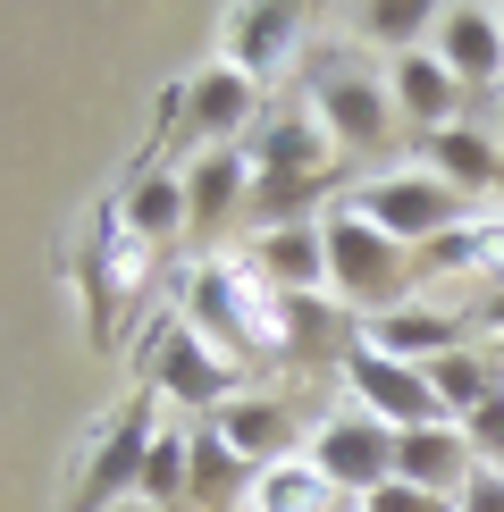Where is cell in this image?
<instances>
[{"mask_svg": "<svg viewBox=\"0 0 504 512\" xmlns=\"http://www.w3.org/2000/svg\"><path fill=\"white\" fill-rule=\"evenodd\" d=\"M177 328H194L210 353L244 361H278V336H286V294L269 286L244 252H210V261L177 286Z\"/></svg>", "mask_w": 504, "mask_h": 512, "instance_id": "cell-1", "label": "cell"}, {"mask_svg": "<svg viewBox=\"0 0 504 512\" xmlns=\"http://www.w3.org/2000/svg\"><path fill=\"white\" fill-rule=\"evenodd\" d=\"M328 294L345 311H362V319H378V311H395V303H412V269H420V252H404L395 236H378V227L362 219L353 202H336L328 210Z\"/></svg>", "mask_w": 504, "mask_h": 512, "instance_id": "cell-2", "label": "cell"}, {"mask_svg": "<svg viewBox=\"0 0 504 512\" xmlns=\"http://www.w3.org/2000/svg\"><path fill=\"white\" fill-rule=\"evenodd\" d=\"M336 202H353V210L378 227V236H395L404 252H429L446 227L471 219V202H462L446 177H429L420 160H412V168H378V177H362L353 194H336Z\"/></svg>", "mask_w": 504, "mask_h": 512, "instance_id": "cell-3", "label": "cell"}, {"mask_svg": "<svg viewBox=\"0 0 504 512\" xmlns=\"http://www.w3.org/2000/svg\"><path fill=\"white\" fill-rule=\"evenodd\" d=\"M311 110H320L328 143L336 152H387L395 135H404V118H395V93H387V68H370V59H320V76H311Z\"/></svg>", "mask_w": 504, "mask_h": 512, "instance_id": "cell-4", "label": "cell"}, {"mask_svg": "<svg viewBox=\"0 0 504 512\" xmlns=\"http://www.w3.org/2000/svg\"><path fill=\"white\" fill-rule=\"evenodd\" d=\"M303 454H311V471H320L345 504H362V496H378V487L395 479V429H387V420H370L362 403L320 412V420H311V437H303Z\"/></svg>", "mask_w": 504, "mask_h": 512, "instance_id": "cell-5", "label": "cell"}, {"mask_svg": "<svg viewBox=\"0 0 504 512\" xmlns=\"http://www.w3.org/2000/svg\"><path fill=\"white\" fill-rule=\"evenodd\" d=\"M152 437H160L152 403H118V412L101 420V437L84 445V471H76V487H68V512H118V504H135Z\"/></svg>", "mask_w": 504, "mask_h": 512, "instance_id": "cell-6", "label": "cell"}, {"mask_svg": "<svg viewBox=\"0 0 504 512\" xmlns=\"http://www.w3.org/2000/svg\"><path fill=\"white\" fill-rule=\"evenodd\" d=\"M252 168H261V185H294V194H328L336 185V143L311 101H286V110H269L252 126Z\"/></svg>", "mask_w": 504, "mask_h": 512, "instance_id": "cell-7", "label": "cell"}, {"mask_svg": "<svg viewBox=\"0 0 504 512\" xmlns=\"http://www.w3.org/2000/svg\"><path fill=\"white\" fill-rule=\"evenodd\" d=\"M219 59L244 68L269 93V84L303 59V9H294V0H236V9H219Z\"/></svg>", "mask_w": 504, "mask_h": 512, "instance_id": "cell-8", "label": "cell"}, {"mask_svg": "<svg viewBox=\"0 0 504 512\" xmlns=\"http://www.w3.org/2000/svg\"><path fill=\"white\" fill-rule=\"evenodd\" d=\"M429 51H437V68H446L471 101H504V17L488 9V0H446L437 9V26H429Z\"/></svg>", "mask_w": 504, "mask_h": 512, "instance_id": "cell-9", "label": "cell"}, {"mask_svg": "<svg viewBox=\"0 0 504 512\" xmlns=\"http://www.w3.org/2000/svg\"><path fill=\"white\" fill-rule=\"evenodd\" d=\"M336 378H345V395L362 403L370 420H387L395 437H404V429H429V420H446V412H437V387H429V370H412V361H387L378 345H353Z\"/></svg>", "mask_w": 504, "mask_h": 512, "instance_id": "cell-10", "label": "cell"}, {"mask_svg": "<svg viewBox=\"0 0 504 512\" xmlns=\"http://www.w3.org/2000/svg\"><path fill=\"white\" fill-rule=\"evenodd\" d=\"M177 93H185V126L202 135V152H210V143H252V126L269 118L261 84H252L244 68H227V59H202Z\"/></svg>", "mask_w": 504, "mask_h": 512, "instance_id": "cell-11", "label": "cell"}, {"mask_svg": "<svg viewBox=\"0 0 504 512\" xmlns=\"http://www.w3.org/2000/svg\"><path fill=\"white\" fill-rule=\"evenodd\" d=\"M202 429L219 437L236 462H252V471H269V462H294V454H303V437H311L303 420H294V403H278V395H252V387H244L236 403H219V412H210Z\"/></svg>", "mask_w": 504, "mask_h": 512, "instance_id": "cell-12", "label": "cell"}, {"mask_svg": "<svg viewBox=\"0 0 504 512\" xmlns=\"http://www.w3.org/2000/svg\"><path fill=\"white\" fill-rule=\"evenodd\" d=\"M236 361L227 353H210L194 328H168V345H160V370H152V395L160 403H177V412H219V403H236Z\"/></svg>", "mask_w": 504, "mask_h": 512, "instance_id": "cell-13", "label": "cell"}, {"mask_svg": "<svg viewBox=\"0 0 504 512\" xmlns=\"http://www.w3.org/2000/svg\"><path fill=\"white\" fill-rule=\"evenodd\" d=\"M362 345H378L387 361H412V370H429V361H446V353H462L471 345V319H462L454 303H395V311H378V319H362Z\"/></svg>", "mask_w": 504, "mask_h": 512, "instance_id": "cell-14", "label": "cell"}, {"mask_svg": "<svg viewBox=\"0 0 504 512\" xmlns=\"http://www.w3.org/2000/svg\"><path fill=\"white\" fill-rule=\"evenodd\" d=\"M387 93H395V118H404L412 135H446V126L471 118V93L437 68L429 42H420V51H404V59H387Z\"/></svg>", "mask_w": 504, "mask_h": 512, "instance_id": "cell-15", "label": "cell"}, {"mask_svg": "<svg viewBox=\"0 0 504 512\" xmlns=\"http://www.w3.org/2000/svg\"><path fill=\"white\" fill-rule=\"evenodd\" d=\"M185 177V210H194V236H219L227 219L252 202V185H261V168H252L244 143H210V152H194L177 168Z\"/></svg>", "mask_w": 504, "mask_h": 512, "instance_id": "cell-16", "label": "cell"}, {"mask_svg": "<svg viewBox=\"0 0 504 512\" xmlns=\"http://www.w3.org/2000/svg\"><path fill=\"white\" fill-rule=\"evenodd\" d=\"M420 168H429V177H446L462 202H488L496 185H504V143H496V126H446V135H420Z\"/></svg>", "mask_w": 504, "mask_h": 512, "instance_id": "cell-17", "label": "cell"}, {"mask_svg": "<svg viewBox=\"0 0 504 512\" xmlns=\"http://www.w3.org/2000/svg\"><path fill=\"white\" fill-rule=\"evenodd\" d=\"M244 261L269 277L278 294H328V227L294 219V227H252Z\"/></svg>", "mask_w": 504, "mask_h": 512, "instance_id": "cell-18", "label": "cell"}, {"mask_svg": "<svg viewBox=\"0 0 504 512\" xmlns=\"http://www.w3.org/2000/svg\"><path fill=\"white\" fill-rule=\"evenodd\" d=\"M479 471L462 420H429V429H404L395 437V479L404 487H429V496H462V479Z\"/></svg>", "mask_w": 504, "mask_h": 512, "instance_id": "cell-19", "label": "cell"}, {"mask_svg": "<svg viewBox=\"0 0 504 512\" xmlns=\"http://www.w3.org/2000/svg\"><path fill=\"white\" fill-rule=\"evenodd\" d=\"M420 269H437V277H488V286H504V210H471L462 227H446V236L420 252Z\"/></svg>", "mask_w": 504, "mask_h": 512, "instance_id": "cell-20", "label": "cell"}, {"mask_svg": "<svg viewBox=\"0 0 504 512\" xmlns=\"http://www.w3.org/2000/svg\"><path fill=\"white\" fill-rule=\"evenodd\" d=\"M118 219H126V236H143V244H177V236H194L185 177H135V185L118 194Z\"/></svg>", "mask_w": 504, "mask_h": 512, "instance_id": "cell-21", "label": "cell"}, {"mask_svg": "<svg viewBox=\"0 0 504 512\" xmlns=\"http://www.w3.org/2000/svg\"><path fill=\"white\" fill-rule=\"evenodd\" d=\"M429 387H437V412H446V420H471L479 403L504 395V361L479 353V345H462V353H446V361H429Z\"/></svg>", "mask_w": 504, "mask_h": 512, "instance_id": "cell-22", "label": "cell"}, {"mask_svg": "<svg viewBox=\"0 0 504 512\" xmlns=\"http://www.w3.org/2000/svg\"><path fill=\"white\" fill-rule=\"evenodd\" d=\"M152 252L143 236H126V219H110V236L93 244V303H101V328H110V311L126 303V294H143V277H152Z\"/></svg>", "mask_w": 504, "mask_h": 512, "instance_id": "cell-23", "label": "cell"}, {"mask_svg": "<svg viewBox=\"0 0 504 512\" xmlns=\"http://www.w3.org/2000/svg\"><path fill=\"white\" fill-rule=\"evenodd\" d=\"M345 496L311 471V454H294V462H269V471H252V496L244 512H336Z\"/></svg>", "mask_w": 504, "mask_h": 512, "instance_id": "cell-24", "label": "cell"}, {"mask_svg": "<svg viewBox=\"0 0 504 512\" xmlns=\"http://www.w3.org/2000/svg\"><path fill=\"white\" fill-rule=\"evenodd\" d=\"M135 496L160 504V512H194V429H160V437H152Z\"/></svg>", "mask_w": 504, "mask_h": 512, "instance_id": "cell-25", "label": "cell"}, {"mask_svg": "<svg viewBox=\"0 0 504 512\" xmlns=\"http://www.w3.org/2000/svg\"><path fill=\"white\" fill-rule=\"evenodd\" d=\"M252 496V462H236L210 429H194V504L202 512H244Z\"/></svg>", "mask_w": 504, "mask_h": 512, "instance_id": "cell-26", "label": "cell"}, {"mask_svg": "<svg viewBox=\"0 0 504 512\" xmlns=\"http://www.w3.org/2000/svg\"><path fill=\"white\" fill-rule=\"evenodd\" d=\"M345 26L370 34V42H387V51L404 59V51H420V42H429L437 9H429V0H362V9H345Z\"/></svg>", "mask_w": 504, "mask_h": 512, "instance_id": "cell-27", "label": "cell"}, {"mask_svg": "<svg viewBox=\"0 0 504 512\" xmlns=\"http://www.w3.org/2000/svg\"><path fill=\"white\" fill-rule=\"evenodd\" d=\"M462 437H471V454H479V462H496V471H504V395H496V403H479V412L462 420Z\"/></svg>", "mask_w": 504, "mask_h": 512, "instance_id": "cell-28", "label": "cell"}, {"mask_svg": "<svg viewBox=\"0 0 504 512\" xmlns=\"http://www.w3.org/2000/svg\"><path fill=\"white\" fill-rule=\"evenodd\" d=\"M362 512H454V496H429V487H404V479H387L378 496H362Z\"/></svg>", "mask_w": 504, "mask_h": 512, "instance_id": "cell-29", "label": "cell"}, {"mask_svg": "<svg viewBox=\"0 0 504 512\" xmlns=\"http://www.w3.org/2000/svg\"><path fill=\"white\" fill-rule=\"evenodd\" d=\"M454 512H504V471H496V462H479V471L462 479V496H454Z\"/></svg>", "mask_w": 504, "mask_h": 512, "instance_id": "cell-30", "label": "cell"}, {"mask_svg": "<svg viewBox=\"0 0 504 512\" xmlns=\"http://www.w3.org/2000/svg\"><path fill=\"white\" fill-rule=\"evenodd\" d=\"M471 319H479V336H496V345H504V286H488V303H479Z\"/></svg>", "mask_w": 504, "mask_h": 512, "instance_id": "cell-31", "label": "cell"}, {"mask_svg": "<svg viewBox=\"0 0 504 512\" xmlns=\"http://www.w3.org/2000/svg\"><path fill=\"white\" fill-rule=\"evenodd\" d=\"M118 512H160V504H143V496H135V504H118Z\"/></svg>", "mask_w": 504, "mask_h": 512, "instance_id": "cell-32", "label": "cell"}, {"mask_svg": "<svg viewBox=\"0 0 504 512\" xmlns=\"http://www.w3.org/2000/svg\"><path fill=\"white\" fill-rule=\"evenodd\" d=\"M496 143H504V101H496Z\"/></svg>", "mask_w": 504, "mask_h": 512, "instance_id": "cell-33", "label": "cell"}, {"mask_svg": "<svg viewBox=\"0 0 504 512\" xmlns=\"http://www.w3.org/2000/svg\"><path fill=\"white\" fill-rule=\"evenodd\" d=\"M336 512H362V504H336Z\"/></svg>", "mask_w": 504, "mask_h": 512, "instance_id": "cell-34", "label": "cell"}, {"mask_svg": "<svg viewBox=\"0 0 504 512\" xmlns=\"http://www.w3.org/2000/svg\"><path fill=\"white\" fill-rule=\"evenodd\" d=\"M496 17H504V0H496Z\"/></svg>", "mask_w": 504, "mask_h": 512, "instance_id": "cell-35", "label": "cell"}]
</instances>
